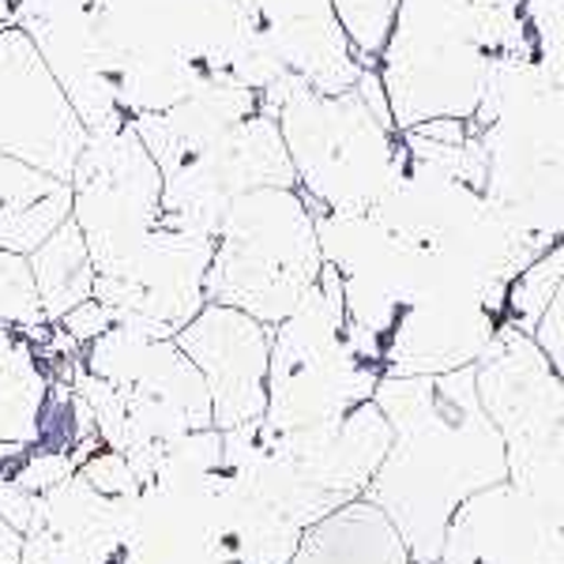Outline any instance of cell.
I'll use <instances>...</instances> for the list:
<instances>
[{
    "label": "cell",
    "instance_id": "cell-17",
    "mask_svg": "<svg viewBox=\"0 0 564 564\" xmlns=\"http://www.w3.org/2000/svg\"><path fill=\"white\" fill-rule=\"evenodd\" d=\"M260 109V90L238 87V84H207L196 95H188L185 102L162 109V113H143L129 117L132 132L143 140V148L159 170H170L177 162H185L188 154L207 148L218 140L226 129H234L245 117H252Z\"/></svg>",
    "mask_w": 564,
    "mask_h": 564
},
{
    "label": "cell",
    "instance_id": "cell-4",
    "mask_svg": "<svg viewBox=\"0 0 564 564\" xmlns=\"http://www.w3.org/2000/svg\"><path fill=\"white\" fill-rule=\"evenodd\" d=\"M117 61L124 117L162 113L230 68L260 23L245 0H95Z\"/></svg>",
    "mask_w": 564,
    "mask_h": 564
},
{
    "label": "cell",
    "instance_id": "cell-2",
    "mask_svg": "<svg viewBox=\"0 0 564 564\" xmlns=\"http://www.w3.org/2000/svg\"><path fill=\"white\" fill-rule=\"evenodd\" d=\"M481 154V193L494 212L534 241H564V84L531 53H500L470 117Z\"/></svg>",
    "mask_w": 564,
    "mask_h": 564
},
{
    "label": "cell",
    "instance_id": "cell-22",
    "mask_svg": "<svg viewBox=\"0 0 564 564\" xmlns=\"http://www.w3.org/2000/svg\"><path fill=\"white\" fill-rule=\"evenodd\" d=\"M0 321L12 327L20 339L42 347L50 339L53 324L42 313V297L34 286L31 263L20 252H4L0 249Z\"/></svg>",
    "mask_w": 564,
    "mask_h": 564
},
{
    "label": "cell",
    "instance_id": "cell-1",
    "mask_svg": "<svg viewBox=\"0 0 564 564\" xmlns=\"http://www.w3.org/2000/svg\"><path fill=\"white\" fill-rule=\"evenodd\" d=\"M372 403L391 425V448L366 500L388 516L414 561H441L444 531L463 500L508 481L505 441L481 411L475 366L380 377Z\"/></svg>",
    "mask_w": 564,
    "mask_h": 564
},
{
    "label": "cell",
    "instance_id": "cell-29",
    "mask_svg": "<svg viewBox=\"0 0 564 564\" xmlns=\"http://www.w3.org/2000/svg\"><path fill=\"white\" fill-rule=\"evenodd\" d=\"M34 505H39V497L26 494L20 481L0 470V520L12 527V531L26 534V527L34 520Z\"/></svg>",
    "mask_w": 564,
    "mask_h": 564
},
{
    "label": "cell",
    "instance_id": "cell-23",
    "mask_svg": "<svg viewBox=\"0 0 564 564\" xmlns=\"http://www.w3.org/2000/svg\"><path fill=\"white\" fill-rule=\"evenodd\" d=\"M403 0H332V12L347 34L354 57L366 68H377L380 53L395 31V15Z\"/></svg>",
    "mask_w": 564,
    "mask_h": 564
},
{
    "label": "cell",
    "instance_id": "cell-14",
    "mask_svg": "<svg viewBox=\"0 0 564 564\" xmlns=\"http://www.w3.org/2000/svg\"><path fill=\"white\" fill-rule=\"evenodd\" d=\"M188 361L212 391L215 430H238L268 414L271 327L230 305L207 302L174 335Z\"/></svg>",
    "mask_w": 564,
    "mask_h": 564
},
{
    "label": "cell",
    "instance_id": "cell-6",
    "mask_svg": "<svg viewBox=\"0 0 564 564\" xmlns=\"http://www.w3.org/2000/svg\"><path fill=\"white\" fill-rule=\"evenodd\" d=\"M324 271L316 212L297 188H257L230 204L215 234L207 302L275 327Z\"/></svg>",
    "mask_w": 564,
    "mask_h": 564
},
{
    "label": "cell",
    "instance_id": "cell-8",
    "mask_svg": "<svg viewBox=\"0 0 564 564\" xmlns=\"http://www.w3.org/2000/svg\"><path fill=\"white\" fill-rule=\"evenodd\" d=\"M257 188H297L279 121L268 109H257L185 162L162 170L159 226L215 238L234 199Z\"/></svg>",
    "mask_w": 564,
    "mask_h": 564
},
{
    "label": "cell",
    "instance_id": "cell-30",
    "mask_svg": "<svg viewBox=\"0 0 564 564\" xmlns=\"http://www.w3.org/2000/svg\"><path fill=\"white\" fill-rule=\"evenodd\" d=\"M20 553H23V534L0 520V564H20Z\"/></svg>",
    "mask_w": 564,
    "mask_h": 564
},
{
    "label": "cell",
    "instance_id": "cell-7",
    "mask_svg": "<svg viewBox=\"0 0 564 564\" xmlns=\"http://www.w3.org/2000/svg\"><path fill=\"white\" fill-rule=\"evenodd\" d=\"M380 369L354 350L339 275L324 263L316 286L282 324L271 327L268 414L275 433H297L347 417L369 403Z\"/></svg>",
    "mask_w": 564,
    "mask_h": 564
},
{
    "label": "cell",
    "instance_id": "cell-21",
    "mask_svg": "<svg viewBox=\"0 0 564 564\" xmlns=\"http://www.w3.org/2000/svg\"><path fill=\"white\" fill-rule=\"evenodd\" d=\"M31 263L34 286L42 297V313L50 324H61L76 305H84L87 297H95V260L79 234V226L68 223L61 230H53L39 249L26 257Z\"/></svg>",
    "mask_w": 564,
    "mask_h": 564
},
{
    "label": "cell",
    "instance_id": "cell-15",
    "mask_svg": "<svg viewBox=\"0 0 564 564\" xmlns=\"http://www.w3.org/2000/svg\"><path fill=\"white\" fill-rule=\"evenodd\" d=\"M441 564H564V520L516 481H497L452 516Z\"/></svg>",
    "mask_w": 564,
    "mask_h": 564
},
{
    "label": "cell",
    "instance_id": "cell-31",
    "mask_svg": "<svg viewBox=\"0 0 564 564\" xmlns=\"http://www.w3.org/2000/svg\"><path fill=\"white\" fill-rule=\"evenodd\" d=\"M23 4H26V0H0V20H4L8 26H12V15L20 12Z\"/></svg>",
    "mask_w": 564,
    "mask_h": 564
},
{
    "label": "cell",
    "instance_id": "cell-11",
    "mask_svg": "<svg viewBox=\"0 0 564 564\" xmlns=\"http://www.w3.org/2000/svg\"><path fill=\"white\" fill-rule=\"evenodd\" d=\"M87 140V124L79 121L76 106L45 68L34 42L20 26H4L0 34V154L68 185Z\"/></svg>",
    "mask_w": 564,
    "mask_h": 564
},
{
    "label": "cell",
    "instance_id": "cell-5",
    "mask_svg": "<svg viewBox=\"0 0 564 564\" xmlns=\"http://www.w3.org/2000/svg\"><path fill=\"white\" fill-rule=\"evenodd\" d=\"M260 109L279 121L297 193L321 215L372 212L406 166L403 132L354 87L321 95L286 72L260 90Z\"/></svg>",
    "mask_w": 564,
    "mask_h": 564
},
{
    "label": "cell",
    "instance_id": "cell-20",
    "mask_svg": "<svg viewBox=\"0 0 564 564\" xmlns=\"http://www.w3.org/2000/svg\"><path fill=\"white\" fill-rule=\"evenodd\" d=\"M53 380L45 377L42 354L34 343L15 339L0 350V470L39 444L42 406Z\"/></svg>",
    "mask_w": 564,
    "mask_h": 564
},
{
    "label": "cell",
    "instance_id": "cell-27",
    "mask_svg": "<svg viewBox=\"0 0 564 564\" xmlns=\"http://www.w3.org/2000/svg\"><path fill=\"white\" fill-rule=\"evenodd\" d=\"M113 324H117L113 313H109V308L98 302V297H87V302L72 308V313L57 327L68 335L72 343H76V347H90V343H95L98 335H106Z\"/></svg>",
    "mask_w": 564,
    "mask_h": 564
},
{
    "label": "cell",
    "instance_id": "cell-19",
    "mask_svg": "<svg viewBox=\"0 0 564 564\" xmlns=\"http://www.w3.org/2000/svg\"><path fill=\"white\" fill-rule=\"evenodd\" d=\"M68 218L72 188L65 181L0 154V249L31 257Z\"/></svg>",
    "mask_w": 564,
    "mask_h": 564
},
{
    "label": "cell",
    "instance_id": "cell-3",
    "mask_svg": "<svg viewBox=\"0 0 564 564\" xmlns=\"http://www.w3.org/2000/svg\"><path fill=\"white\" fill-rule=\"evenodd\" d=\"M523 50L520 12L486 0H403L377 61L399 132L436 117L470 121L500 53Z\"/></svg>",
    "mask_w": 564,
    "mask_h": 564
},
{
    "label": "cell",
    "instance_id": "cell-10",
    "mask_svg": "<svg viewBox=\"0 0 564 564\" xmlns=\"http://www.w3.org/2000/svg\"><path fill=\"white\" fill-rule=\"evenodd\" d=\"M215 238L159 226L117 268L95 275V297L117 324H132L154 339H174L207 305V268Z\"/></svg>",
    "mask_w": 564,
    "mask_h": 564
},
{
    "label": "cell",
    "instance_id": "cell-16",
    "mask_svg": "<svg viewBox=\"0 0 564 564\" xmlns=\"http://www.w3.org/2000/svg\"><path fill=\"white\" fill-rule=\"evenodd\" d=\"M279 448L294 470L321 494L332 508L366 497L372 475L380 470L391 448V425L380 406L361 403L347 417L313 430L279 433Z\"/></svg>",
    "mask_w": 564,
    "mask_h": 564
},
{
    "label": "cell",
    "instance_id": "cell-26",
    "mask_svg": "<svg viewBox=\"0 0 564 564\" xmlns=\"http://www.w3.org/2000/svg\"><path fill=\"white\" fill-rule=\"evenodd\" d=\"M508 481H516V486L527 489L539 505H545L553 516L564 520V422L557 425V433L542 444L539 456Z\"/></svg>",
    "mask_w": 564,
    "mask_h": 564
},
{
    "label": "cell",
    "instance_id": "cell-18",
    "mask_svg": "<svg viewBox=\"0 0 564 564\" xmlns=\"http://www.w3.org/2000/svg\"><path fill=\"white\" fill-rule=\"evenodd\" d=\"M290 564H441V561H414L388 516L372 500L358 497L350 505L335 508L332 516H324L321 523L308 527Z\"/></svg>",
    "mask_w": 564,
    "mask_h": 564
},
{
    "label": "cell",
    "instance_id": "cell-28",
    "mask_svg": "<svg viewBox=\"0 0 564 564\" xmlns=\"http://www.w3.org/2000/svg\"><path fill=\"white\" fill-rule=\"evenodd\" d=\"M531 335H534V343L550 354V361L564 377V275H561L557 294H553V302L545 305V313L539 316V324H534Z\"/></svg>",
    "mask_w": 564,
    "mask_h": 564
},
{
    "label": "cell",
    "instance_id": "cell-13",
    "mask_svg": "<svg viewBox=\"0 0 564 564\" xmlns=\"http://www.w3.org/2000/svg\"><path fill=\"white\" fill-rule=\"evenodd\" d=\"M34 42L45 68L76 106L90 135H106L129 124L117 102V61L106 39L102 12L95 0H26L12 15Z\"/></svg>",
    "mask_w": 564,
    "mask_h": 564
},
{
    "label": "cell",
    "instance_id": "cell-24",
    "mask_svg": "<svg viewBox=\"0 0 564 564\" xmlns=\"http://www.w3.org/2000/svg\"><path fill=\"white\" fill-rule=\"evenodd\" d=\"M561 275H564V241L545 249L539 260H531L520 275H516L512 290H508V324L523 327V332H534L545 305L557 294Z\"/></svg>",
    "mask_w": 564,
    "mask_h": 564
},
{
    "label": "cell",
    "instance_id": "cell-25",
    "mask_svg": "<svg viewBox=\"0 0 564 564\" xmlns=\"http://www.w3.org/2000/svg\"><path fill=\"white\" fill-rule=\"evenodd\" d=\"M523 53L564 84V0H523Z\"/></svg>",
    "mask_w": 564,
    "mask_h": 564
},
{
    "label": "cell",
    "instance_id": "cell-9",
    "mask_svg": "<svg viewBox=\"0 0 564 564\" xmlns=\"http://www.w3.org/2000/svg\"><path fill=\"white\" fill-rule=\"evenodd\" d=\"M68 188L72 223L84 234L95 275L117 268L162 223V170L132 124L90 135Z\"/></svg>",
    "mask_w": 564,
    "mask_h": 564
},
{
    "label": "cell",
    "instance_id": "cell-12",
    "mask_svg": "<svg viewBox=\"0 0 564 564\" xmlns=\"http://www.w3.org/2000/svg\"><path fill=\"white\" fill-rule=\"evenodd\" d=\"M475 388L505 441L508 478H516L564 422V377L531 332L505 321L475 361Z\"/></svg>",
    "mask_w": 564,
    "mask_h": 564
},
{
    "label": "cell",
    "instance_id": "cell-32",
    "mask_svg": "<svg viewBox=\"0 0 564 564\" xmlns=\"http://www.w3.org/2000/svg\"><path fill=\"white\" fill-rule=\"evenodd\" d=\"M4 26H8V23H4V20H0V34H4Z\"/></svg>",
    "mask_w": 564,
    "mask_h": 564
}]
</instances>
